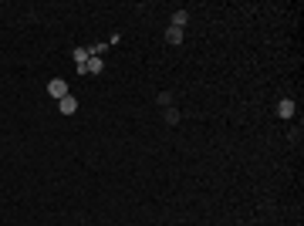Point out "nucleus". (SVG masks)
I'll use <instances>...</instances> for the list:
<instances>
[{"label": "nucleus", "instance_id": "nucleus-1", "mask_svg": "<svg viewBox=\"0 0 304 226\" xmlns=\"http://www.w3.org/2000/svg\"><path fill=\"white\" fill-rule=\"evenodd\" d=\"M48 95L61 101V98L68 95V81H65V78H51V81H48Z\"/></svg>", "mask_w": 304, "mask_h": 226}, {"label": "nucleus", "instance_id": "nucleus-2", "mask_svg": "<svg viewBox=\"0 0 304 226\" xmlns=\"http://www.w3.org/2000/svg\"><path fill=\"white\" fill-rule=\"evenodd\" d=\"M101 68H105V61H101V58H88V65H84V68H78V75H98Z\"/></svg>", "mask_w": 304, "mask_h": 226}, {"label": "nucleus", "instance_id": "nucleus-3", "mask_svg": "<svg viewBox=\"0 0 304 226\" xmlns=\"http://www.w3.org/2000/svg\"><path fill=\"white\" fill-rule=\"evenodd\" d=\"M58 108H61V115H71V112H78V98L75 95H65V98L58 101Z\"/></svg>", "mask_w": 304, "mask_h": 226}, {"label": "nucleus", "instance_id": "nucleus-4", "mask_svg": "<svg viewBox=\"0 0 304 226\" xmlns=\"http://www.w3.org/2000/svg\"><path fill=\"white\" fill-rule=\"evenodd\" d=\"M71 58H75V68H84L91 54H88V48H75V51H71Z\"/></svg>", "mask_w": 304, "mask_h": 226}, {"label": "nucleus", "instance_id": "nucleus-5", "mask_svg": "<svg viewBox=\"0 0 304 226\" xmlns=\"http://www.w3.org/2000/svg\"><path fill=\"white\" fill-rule=\"evenodd\" d=\"M277 115H281V118H294V101H291V98H284V101L277 105Z\"/></svg>", "mask_w": 304, "mask_h": 226}, {"label": "nucleus", "instance_id": "nucleus-6", "mask_svg": "<svg viewBox=\"0 0 304 226\" xmlns=\"http://www.w3.org/2000/svg\"><path fill=\"white\" fill-rule=\"evenodd\" d=\"M186 24H189V14H186V10H176V14H172V24H169V27H179V31H183Z\"/></svg>", "mask_w": 304, "mask_h": 226}, {"label": "nucleus", "instance_id": "nucleus-7", "mask_svg": "<svg viewBox=\"0 0 304 226\" xmlns=\"http://www.w3.org/2000/svg\"><path fill=\"white\" fill-rule=\"evenodd\" d=\"M166 41H169V44H183V31H179V27H169V31H166Z\"/></svg>", "mask_w": 304, "mask_h": 226}, {"label": "nucleus", "instance_id": "nucleus-8", "mask_svg": "<svg viewBox=\"0 0 304 226\" xmlns=\"http://www.w3.org/2000/svg\"><path fill=\"white\" fill-rule=\"evenodd\" d=\"M166 125H179V112H176L172 105L166 108Z\"/></svg>", "mask_w": 304, "mask_h": 226}, {"label": "nucleus", "instance_id": "nucleus-9", "mask_svg": "<svg viewBox=\"0 0 304 226\" xmlns=\"http://www.w3.org/2000/svg\"><path fill=\"white\" fill-rule=\"evenodd\" d=\"M155 101H159V105H166V108H169V105H172V95H169V91H159V95H155Z\"/></svg>", "mask_w": 304, "mask_h": 226}]
</instances>
